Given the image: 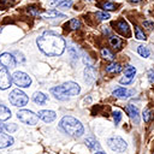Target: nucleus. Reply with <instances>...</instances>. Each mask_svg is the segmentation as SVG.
Here are the masks:
<instances>
[{"label": "nucleus", "instance_id": "nucleus-7", "mask_svg": "<svg viewBox=\"0 0 154 154\" xmlns=\"http://www.w3.org/2000/svg\"><path fill=\"white\" fill-rule=\"evenodd\" d=\"M11 83H12V76L10 75L8 70L6 67L1 69L0 70V89L5 90V89L10 88Z\"/></svg>", "mask_w": 154, "mask_h": 154}, {"label": "nucleus", "instance_id": "nucleus-19", "mask_svg": "<svg viewBox=\"0 0 154 154\" xmlns=\"http://www.w3.org/2000/svg\"><path fill=\"white\" fill-rule=\"evenodd\" d=\"M11 117V111L4 106V105H0V120H7L8 118Z\"/></svg>", "mask_w": 154, "mask_h": 154}, {"label": "nucleus", "instance_id": "nucleus-6", "mask_svg": "<svg viewBox=\"0 0 154 154\" xmlns=\"http://www.w3.org/2000/svg\"><path fill=\"white\" fill-rule=\"evenodd\" d=\"M107 143H108V147L112 150L118 152V153L124 152L126 149V147H128L126 142L123 138H120V137H111V138H108Z\"/></svg>", "mask_w": 154, "mask_h": 154}, {"label": "nucleus", "instance_id": "nucleus-23", "mask_svg": "<svg viewBox=\"0 0 154 154\" xmlns=\"http://www.w3.org/2000/svg\"><path fill=\"white\" fill-rule=\"evenodd\" d=\"M122 70V66H120V64H118V63H112V64H109L107 67H106V71L108 72V73H117V72H119Z\"/></svg>", "mask_w": 154, "mask_h": 154}, {"label": "nucleus", "instance_id": "nucleus-16", "mask_svg": "<svg viewBox=\"0 0 154 154\" xmlns=\"http://www.w3.org/2000/svg\"><path fill=\"white\" fill-rule=\"evenodd\" d=\"M40 16H41L42 18H58V17H60V18H66L64 14L59 13L57 10H49V11H45V12H42Z\"/></svg>", "mask_w": 154, "mask_h": 154}, {"label": "nucleus", "instance_id": "nucleus-15", "mask_svg": "<svg viewBox=\"0 0 154 154\" xmlns=\"http://www.w3.org/2000/svg\"><path fill=\"white\" fill-rule=\"evenodd\" d=\"M13 143V138L7 135V134H4L2 131L0 132V149L1 148H6L8 146H11Z\"/></svg>", "mask_w": 154, "mask_h": 154}, {"label": "nucleus", "instance_id": "nucleus-5", "mask_svg": "<svg viewBox=\"0 0 154 154\" xmlns=\"http://www.w3.org/2000/svg\"><path fill=\"white\" fill-rule=\"evenodd\" d=\"M12 81L16 85H18L19 88H26L30 85L31 83V78L24 73V72H20V71H17L12 75Z\"/></svg>", "mask_w": 154, "mask_h": 154}, {"label": "nucleus", "instance_id": "nucleus-14", "mask_svg": "<svg viewBox=\"0 0 154 154\" xmlns=\"http://www.w3.org/2000/svg\"><path fill=\"white\" fill-rule=\"evenodd\" d=\"M38 118H41L45 123H51L55 119V113L53 111H48V109H42L37 113Z\"/></svg>", "mask_w": 154, "mask_h": 154}, {"label": "nucleus", "instance_id": "nucleus-11", "mask_svg": "<svg viewBox=\"0 0 154 154\" xmlns=\"http://www.w3.org/2000/svg\"><path fill=\"white\" fill-rule=\"evenodd\" d=\"M125 111L128 112L129 117L132 119V122H134L135 124H138V123H140V114H138V108H137L135 105H132V103H129V105H126V107H125Z\"/></svg>", "mask_w": 154, "mask_h": 154}, {"label": "nucleus", "instance_id": "nucleus-10", "mask_svg": "<svg viewBox=\"0 0 154 154\" xmlns=\"http://www.w3.org/2000/svg\"><path fill=\"white\" fill-rule=\"evenodd\" d=\"M51 93L54 95L55 99L61 100V101H65V100H67V97H69V94L66 93V90H65V88H64L63 85H57V87L52 88V89H51Z\"/></svg>", "mask_w": 154, "mask_h": 154}, {"label": "nucleus", "instance_id": "nucleus-17", "mask_svg": "<svg viewBox=\"0 0 154 154\" xmlns=\"http://www.w3.org/2000/svg\"><path fill=\"white\" fill-rule=\"evenodd\" d=\"M130 94H131V91H129V90H126L125 88H122V87L113 90V95L116 97H119V99H126V97L130 96Z\"/></svg>", "mask_w": 154, "mask_h": 154}, {"label": "nucleus", "instance_id": "nucleus-4", "mask_svg": "<svg viewBox=\"0 0 154 154\" xmlns=\"http://www.w3.org/2000/svg\"><path fill=\"white\" fill-rule=\"evenodd\" d=\"M17 117L22 123L28 124V125H35L38 120V116L29 109H20L17 113Z\"/></svg>", "mask_w": 154, "mask_h": 154}, {"label": "nucleus", "instance_id": "nucleus-31", "mask_svg": "<svg viewBox=\"0 0 154 154\" xmlns=\"http://www.w3.org/2000/svg\"><path fill=\"white\" fill-rule=\"evenodd\" d=\"M4 128H5V130L7 131V132H14L17 129H18V126H17V124H5L4 125Z\"/></svg>", "mask_w": 154, "mask_h": 154}, {"label": "nucleus", "instance_id": "nucleus-1", "mask_svg": "<svg viewBox=\"0 0 154 154\" xmlns=\"http://www.w3.org/2000/svg\"><path fill=\"white\" fill-rule=\"evenodd\" d=\"M36 43L46 55H51V57H57L63 54L66 47L64 38L53 31H46L45 34L38 36Z\"/></svg>", "mask_w": 154, "mask_h": 154}, {"label": "nucleus", "instance_id": "nucleus-33", "mask_svg": "<svg viewBox=\"0 0 154 154\" xmlns=\"http://www.w3.org/2000/svg\"><path fill=\"white\" fill-rule=\"evenodd\" d=\"M113 119H114V124L118 125L119 122H120V119H122V113L119 111H114L113 112Z\"/></svg>", "mask_w": 154, "mask_h": 154}, {"label": "nucleus", "instance_id": "nucleus-40", "mask_svg": "<svg viewBox=\"0 0 154 154\" xmlns=\"http://www.w3.org/2000/svg\"><path fill=\"white\" fill-rule=\"evenodd\" d=\"M95 154H105L103 152H97V153H95Z\"/></svg>", "mask_w": 154, "mask_h": 154}, {"label": "nucleus", "instance_id": "nucleus-18", "mask_svg": "<svg viewBox=\"0 0 154 154\" xmlns=\"http://www.w3.org/2000/svg\"><path fill=\"white\" fill-rule=\"evenodd\" d=\"M32 100H34L35 103L43 105V103H46V101L48 100V96L45 95V94L41 93V91H36V93L34 94V96H32Z\"/></svg>", "mask_w": 154, "mask_h": 154}, {"label": "nucleus", "instance_id": "nucleus-37", "mask_svg": "<svg viewBox=\"0 0 154 154\" xmlns=\"http://www.w3.org/2000/svg\"><path fill=\"white\" fill-rule=\"evenodd\" d=\"M60 1H63V0H49V4H51V5H57V4H59Z\"/></svg>", "mask_w": 154, "mask_h": 154}, {"label": "nucleus", "instance_id": "nucleus-8", "mask_svg": "<svg viewBox=\"0 0 154 154\" xmlns=\"http://www.w3.org/2000/svg\"><path fill=\"white\" fill-rule=\"evenodd\" d=\"M16 59L12 54L10 53H2L0 55V66L6 67V69H12L16 66Z\"/></svg>", "mask_w": 154, "mask_h": 154}, {"label": "nucleus", "instance_id": "nucleus-29", "mask_svg": "<svg viewBox=\"0 0 154 154\" xmlns=\"http://www.w3.org/2000/svg\"><path fill=\"white\" fill-rule=\"evenodd\" d=\"M95 17L99 19V20H107V19H109L111 18V16H109V13H107L106 11H99V12H96L95 13Z\"/></svg>", "mask_w": 154, "mask_h": 154}, {"label": "nucleus", "instance_id": "nucleus-41", "mask_svg": "<svg viewBox=\"0 0 154 154\" xmlns=\"http://www.w3.org/2000/svg\"><path fill=\"white\" fill-rule=\"evenodd\" d=\"M153 154H154V153H153Z\"/></svg>", "mask_w": 154, "mask_h": 154}, {"label": "nucleus", "instance_id": "nucleus-3", "mask_svg": "<svg viewBox=\"0 0 154 154\" xmlns=\"http://www.w3.org/2000/svg\"><path fill=\"white\" fill-rule=\"evenodd\" d=\"M8 99H10V102H11L13 106H17V107H23V106H25V105L28 103V101H29V97L26 96V94L23 93V91L19 90V89L12 90V91L10 93Z\"/></svg>", "mask_w": 154, "mask_h": 154}, {"label": "nucleus", "instance_id": "nucleus-24", "mask_svg": "<svg viewBox=\"0 0 154 154\" xmlns=\"http://www.w3.org/2000/svg\"><path fill=\"white\" fill-rule=\"evenodd\" d=\"M137 52H138V54H140L141 57H143V58H148L149 54H150V51L148 49V47H146V46H143V45H140V46L137 47Z\"/></svg>", "mask_w": 154, "mask_h": 154}, {"label": "nucleus", "instance_id": "nucleus-27", "mask_svg": "<svg viewBox=\"0 0 154 154\" xmlns=\"http://www.w3.org/2000/svg\"><path fill=\"white\" fill-rule=\"evenodd\" d=\"M135 75H136V69L134 66H131V65H128L125 67V70H124V76L130 77V78H134Z\"/></svg>", "mask_w": 154, "mask_h": 154}, {"label": "nucleus", "instance_id": "nucleus-30", "mask_svg": "<svg viewBox=\"0 0 154 154\" xmlns=\"http://www.w3.org/2000/svg\"><path fill=\"white\" fill-rule=\"evenodd\" d=\"M142 117H143V120H144L146 123H148V122L150 120V118H152V112H150V109H149V108H146V109L143 111V113H142Z\"/></svg>", "mask_w": 154, "mask_h": 154}, {"label": "nucleus", "instance_id": "nucleus-22", "mask_svg": "<svg viewBox=\"0 0 154 154\" xmlns=\"http://www.w3.org/2000/svg\"><path fill=\"white\" fill-rule=\"evenodd\" d=\"M85 144H87L90 149H93V150H95V149H100V144H99L97 141H96L95 138H93V137H88V138H85Z\"/></svg>", "mask_w": 154, "mask_h": 154}, {"label": "nucleus", "instance_id": "nucleus-28", "mask_svg": "<svg viewBox=\"0 0 154 154\" xmlns=\"http://www.w3.org/2000/svg\"><path fill=\"white\" fill-rule=\"evenodd\" d=\"M135 37L137 40H146V34L138 25H135Z\"/></svg>", "mask_w": 154, "mask_h": 154}, {"label": "nucleus", "instance_id": "nucleus-39", "mask_svg": "<svg viewBox=\"0 0 154 154\" xmlns=\"http://www.w3.org/2000/svg\"><path fill=\"white\" fill-rule=\"evenodd\" d=\"M5 130V128H4V124H0V132L1 131H4Z\"/></svg>", "mask_w": 154, "mask_h": 154}, {"label": "nucleus", "instance_id": "nucleus-38", "mask_svg": "<svg viewBox=\"0 0 154 154\" xmlns=\"http://www.w3.org/2000/svg\"><path fill=\"white\" fill-rule=\"evenodd\" d=\"M142 0H130V2H135V4H138V2H141Z\"/></svg>", "mask_w": 154, "mask_h": 154}, {"label": "nucleus", "instance_id": "nucleus-36", "mask_svg": "<svg viewBox=\"0 0 154 154\" xmlns=\"http://www.w3.org/2000/svg\"><path fill=\"white\" fill-rule=\"evenodd\" d=\"M148 79H149V82H154V70H150L149 72H148Z\"/></svg>", "mask_w": 154, "mask_h": 154}, {"label": "nucleus", "instance_id": "nucleus-9", "mask_svg": "<svg viewBox=\"0 0 154 154\" xmlns=\"http://www.w3.org/2000/svg\"><path fill=\"white\" fill-rule=\"evenodd\" d=\"M114 25H116V30H117L120 35L126 36V37H130V36H131L129 24H128L124 19H119L118 22H116V23H114Z\"/></svg>", "mask_w": 154, "mask_h": 154}, {"label": "nucleus", "instance_id": "nucleus-34", "mask_svg": "<svg viewBox=\"0 0 154 154\" xmlns=\"http://www.w3.org/2000/svg\"><path fill=\"white\" fill-rule=\"evenodd\" d=\"M119 82H120L122 84H129V83H131V82H132V78L124 76L123 78H120V81H119Z\"/></svg>", "mask_w": 154, "mask_h": 154}, {"label": "nucleus", "instance_id": "nucleus-21", "mask_svg": "<svg viewBox=\"0 0 154 154\" xmlns=\"http://www.w3.org/2000/svg\"><path fill=\"white\" fill-rule=\"evenodd\" d=\"M109 43H111V46H112L113 48H116V49H120V48H122V45H123L120 37H118V36H111V37H109Z\"/></svg>", "mask_w": 154, "mask_h": 154}, {"label": "nucleus", "instance_id": "nucleus-32", "mask_svg": "<svg viewBox=\"0 0 154 154\" xmlns=\"http://www.w3.org/2000/svg\"><path fill=\"white\" fill-rule=\"evenodd\" d=\"M72 4H73L72 1H64V2L58 4V7L61 8V10H67V8H70L72 6Z\"/></svg>", "mask_w": 154, "mask_h": 154}, {"label": "nucleus", "instance_id": "nucleus-25", "mask_svg": "<svg viewBox=\"0 0 154 154\" xmlns=\"http://www.w3.org/2000/svg\"><path fill=\"white\" fill-rule=\"evenodd\" d=\"M66 25H69V28H70L71 30H77V29L81 28V22H79L77 18H72V19L69 20V23H67Z\"/></svg>", "mask_w": 154, "mask_h": 154}, {"label": "nucleus", "instance_id": "nucleus-35", "mask_svg": "<svg viewBox=\"0 0 154 154\" xmlns=\"http://www.w3.org/2000/svg\"><path fill=\"white\" fill-rule=\"evenodd\" d=\"M143 26H146V28H148V29H152V28L154 26V23H153V22H149V20H144V22H143Z\"/></svg>", "mask_w": 154, "mask_h": 154}, {"label": "nucleus", "instance_id": "nucleus-20", "mask_svg": "<svg viewBox=\"0 0 154 154\" xmlns=\"http://www.w3.org/2000/svg\"><path fill=\"white\" fill-rule=\"evenodd\" d=\"M99 6L103 11H114V10H117V5L113 4V2H109V1H103V2L99 4Z\"/></svg>", "mask_w": 154, "mask_h": 154}, {"label": "nucleus", "instance_id": "nucleus-26", "mask_svg": "<svg viewBox=\"0 0 154 154\" xmlns=\"http://www.w3.org/2000/svg\"><path fill=\"white\" fill-rule=\"evenodd\" d=\"M101 57L106 60H113L114 59V54L108 48H102L101 49Z\"/></svg>", "mask_w": 154, "mask_h": 154}, {"label": "nucleus", "instance_id": "nucleus-13", "mask_svg": "<svg viewBox=\"0 0 154 154\" xmlns=\"http://www.w3.org/2000/svg\"><path fill=\"white\" fill-rule=\"evenodd\" d=\"M84 78H85V81L89 84H93L95 82V79H96V71H95V69L93 66L88 65L85 67V70H84Z\"/></svg>", "mask_w": 154, "mask_h": 154}, {"label": "nucleus", "instance_id": "nucleus-2", "mask_svg": "<svg viewBox=\"0 0 154 154\" xmlns=\"http://www.w3.org/2000/svg\"><path fill=\"white\" fill-rule=\"evenodd\" d=\"M60 126L66 134H69L73 137H81L84 132V128L81 124V122L71 116H65L60 120Z\"/></svg>", "mask_w": 154, "mask_h": 154}, {"label": "nucleus", "instance_id": "nucleus-12", "mask_svg": "<svg viewBox=\"0 0 154 154\" xmlns=\"http://www.w3.org/2000/svg\"><path fill=\"white\" fill-rule=\"evenodd\" d=\"M63 87L65 88L66 93L69 94V96H75V95H78V93L81 91V88L77 83L75 82H66L63 84Z\"/></svg>", "mask_w": 154, "mask_h": 154}]
</instances>
